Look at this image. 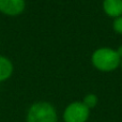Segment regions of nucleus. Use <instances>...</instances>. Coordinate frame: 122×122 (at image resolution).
Listing matches in <instances>:
<instances>
[{"label":"nucleus","mask_w":122,"mask_h":122,"mask_svg":"<svg viewBox=\"0 0 122 122\" xmlns=\"http://www.w3.org/2000/svg\"><path fill=\"white\" fill-rule=\"evenodd\" d=\"M112 29L116 33L122 36V16H119L117 18H114L112 21Z\"/></svg>","instance_id":"8"},{"label":"nucleus","mask_w":122,"mask_h":122,"mask_svg":"<svg viewBox=\"0 0 122 122\" xmlns=\"http://www.w3.org/2000/svg\"><path fill=\"white\" fill-rule=\"evenodd\" d=\"M93 66L101 72H112L120 66L121 59L116 49L112 47H100L91 56Z\"/></svg>","instance_id":"1"},{"label":"nucleus","mask_w":122,"mask_h":122,"mask_svg":"<svg viewBox=\"0 0 122 122\" xmlns=\"http://www.w3.org/2000/svg\"><path fill=\"white\" fill-rule=\"evenodd\" d=\"M116 51H117V54H118V56L120 57V59L122 60V45H120V46L116 49Z\"/></svg>","instance_id":"9"},{"label":"nucleus","mask_w":122,"mask_h":122,"mask_svg":"<svg viewBox=\"0 0 122 122\" xmlns=\"http://www.w3.org/2000/svg\"><path fill=\"white\" fill-rule=\"evenodd\" d=\"M90 117V109L84 105L82 102H72L63 112L64 122H87Z\"/></svg>","instance_id":"3"},{"label":"nucleus","mask_w":122,"mask_h":122,"mask_svg":"<svg viewBox=\"0 0 122 122\" xmlns=\"http://www.w3.org/2000/svg\"><path fill=\"white\" fill-rule=\"evenodd\" d=\"M103 11L107 16L117 18L122 16V0H103Z\"/></svg>","instance_id":"5"},{"label":"nucleus","mask_w":122,"mask_h":122,"mask_svg":"<svg viewBox=\"0 0 122 122\" xmlns=\"http://www.w3.org/2000/svg\"><path fill=\"white\" fill-rule=\"evenodd\" d=\"M120 66H121V69H122V60H121V63H120Z\"/></svg>","instance_id":"10"},{"label":"nucleus","mask_w":122,"mask_h":122,"mask_svg":"<svg viewBox=\"0 0 122 122\" xmlns=\"http://www.w3.org/2000/svg\"><path fill=\"white\" fill-rule=\"evenodd\" d=\"M14 66L12 61L5 56L0 55V82L5 81L12 76Z\"/></svg>","instance_id":"6"},{"label":"nucleus","mask_w":122,"mask_h":122,"mask_svg":"<svg viewBox=\"0 0 122 122\" xmlns=\"http://www.w3.org/2000/svg\"><path fill=\"white\" fill-rule=\"evenodd\" d=\"M26 122H58L57 110L49 102H36L28 109Z\"/></svg>","instance_id":"2"},{"label":"nucleus","mask_w":122,"mask_h":122,"mask_svg":"<svg viewBox=\"0 0 122 122\" xmlns=\"http://www.w3.org/2000/svg\"><path fill=\"white\" fill-rule=\"evenodd\" d=\"M82 103H84V105L87 108L92 109V108H94L97 105L99 99H97V94H94V93H88V94L85 95L84 100H82Z\"/></svg>","instance_id":"7"},{"label":"nucleus","mask_w":122,"mask_h":122,"mask_svg":"<svg viewBox=\"0 0 122 122\" xmlns=\"http://www.w3.org/2000/svg\"><path fill=\"white\" fill-rule=\"evenodd\" d=\"M25 8V0H0V12L8 16H18Z\"/></svg>","instance_id":"4"}]
</instances>
